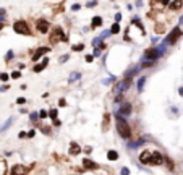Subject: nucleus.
Wrapping results in <instances>:
<instances>
[{
    "label": "nucleus",
    "instance_id": "1",
    "mask_svg": "<svg viewBox=\"0 0 183 175\" xmlns=\"http://www.w3.org/2000/svg\"><path fill=\"white\" fill-rule=\"evenodd\" d=\"M139 161L146 165H160L164 162V156L159 151H144L139 156Z\"/></svg>",
    "mask_w": 183,
    "mask_h": 175
},
{
    "label": "nucleus",
    "instance_id": "2",
    "mask_svg": "<svg viewBox=\"0 0 183 175\" xmlns=\"http://www.w3.org/2000/svg\"><path fill=\"white\" fill-rule=\"evenodd\" d=\"M165 47H167V44L164 42L162 46L156 47V49L154 47H152V49H148L144 52V55H143V59H141V62H156L159 57H162L165 54Z\"/></svg>",
    "mask_w": 183,
    "mask_h": 175
},
{
    "label": "nucleus",
    "instance_id": "3",
    "mask_svg": "<svg viewBox=\"0 0 183 175\" xmlns=\"http://www.w3.org/2000/svg\"><path fill=\"white\" fill-rule=\"evenodd\" d=\"M115 120H117V131H118V135L122 138H125V140H128V138L131 136V130H130V126H128V123L125 122V117L117 114Z\"/></svg>",
    "mask_w": 183,
    "mask_h": 175
},
{
    "label": "nucleus",
    "instance_id": "4",
    "mask_svg": "<svg viewBox=\"0 0 183 175\" xmlns=\"http://www.w3.org/2000/svg\"><path fill=\"white\" fill-rule=\"evenodd\" d=\"M13 29H15V32H18V34L31 36V29H29V26L26 25L25 21H16V23L13 25Z\"/></svg>",
    "mask_w": 183,
    "mask_h": 175
},
{
    "label": "nucleus",
    "instance_id": "5",
    "mask_svg": "<svg viewBox=\"0 0 183 175\" xmlns=\"http://www.w3.org/2000/svg\"><path fill=\"white\" fill-rule=\"evenodd\" d=\"M130 78H127V80H123L122 83H118L115 86V94H117V97H115V102L117 101H120V97H122V94H123L125 91L128 89V86H130Z\"/></svg>",
    "mask_w": 183,
    "mask_h": 175
},
{
    "label": "nucleus",
    "instance_id": "6",
    "mask_svg": "<svg viewBox=\"0 0 183 175\" xmlns=\"http://www.w3.org/2000/svg\"><path fill=\"white\" fill-rule=\"evenodd\" d=\"M58 41L67 42L68 37L63 34V31H62L60 28H55V29L52 31V34H50V42H52V44H55V42H58Z\"/></svg>",
    "mask_w": 183,
    "mask_h": 175
},
{
    "label": "nucleus",
    "instance_id": "7",
    "mask_svg": "<svg viewBox=\"0 0 183 175\" xmlns=\"http://www.w3.org/2000/svg\"><path fill=\"white\" fill-rule=\"evenodd\" d=\"M180 36H182V31H180V28H173L172 31L169 32V36H167V39H165L164 42H165L167 46H169V44H175L177 39H178Z\"/></svg>",
    "mask_w": 183,
    "mask_h": 175
},
{
    "label": "nucleus",
    "instance_id": "8",
    "mask_svg": "<svg viewBox=\"0 0 183 175\" xmlns=\"http://www.w3.org/2000/svg\"><path fill=\"white\" fill-rule=\"evenodd\" d=\"M117 114H118V115H122V117H130V114H131V105H130V102H122Z\"/></svg>",
    "mask_w": 183,
    "mask_h": 175
},
{
    "label": "nucleus",
    "instance_id": "9",
    "mask_svg": "<svg viewBox=\"0 0 183 175\" xmlns=\"http://www.w3.org/2000/svg\"><path fill=\"white\" fill-rule=\"evenodd\" d=\"M36 28H37L39 32H42V34H46L47 31H49V21L47 20H37V23H36Z\"/></svg>",
    "mask_w": 183,
    "mask_h": 175
},
{
    "label": "nucleus",
    "instance_id": "10",
    "mask_svg": "<svg viewBox=\"0 0 183 175\" xmlns=\"http://www.w3.org/2000/svg\"><path fill=\"white\" fill-rule=\"evenodd\" d=\"M49 50H50L49 47H39V49L36 50V54L32 55V60H34V62H37V60H39V57H42L44 54H47Z\"/></svg>",
    "mask_w": 183,
    "mask_h": 175
},
{
    "label": "nucleus",
    "instance_id": "11",
    "mask_svg": "<svg viewBox=\"0 0 183 175\" xmlns=\"http://www.w3.org/2000/svg\"><path fill=\"white\" fill-rule=\"evenodd\" d=\"M80 152H81V147L73 141V143L70 144V154H71V156H76V154H80Z\"/></svg>",
    "mask_w": 183,
    "mask_h": 175
},
{
    "label": "nucleus",
    "instance_id": "12",
    "mask_svg": "<svg viewBox=\"0 0 183 175\" xmlns=\"http://www.w3.org/2000/svg\"><path fill=\"white\" fill-rule=\"evenodd\" d=\"M47 63H49V59H44L42 62H41V65H36V67H34V71H36V73H39V71H42L44 68L47 67Z\"/></svg>",
    "mask_w": 183,
    "mask_h": 175
},
{
    "label": "nucleus",
    "instance_id": "13",
    "mask_svg": "<svg viewBox=\"0 0 183 175\" xmlns=\"http://www.w3.org/2000/svg\"><path fill=\"white\" fill-rule=\"evenodd\" d=\"M83 165H84L86 169H91V170L97 169V164H96V162H92V161H89V159H84V161H83Z\"/></svg>",
    "mask_w": 183,
    "mask_h": 175
},
{
    "label": "nucleus",
    "instance_id": "14",
    "mask_svg": "<svg viewBox=\"0 0 183 175\" xmlns=\"http://www.w3.org/2000/svg\"><path fill=\"white\" fill-rule=\"evenodd\" d=\"M26 167H23V165H15L13 169H11V174H26Z\"/></svg>",
    "mask_w": 183,
    "mask_h": 175
},
{
    "label": "nucleus",
    "instance_id": "15",
    "mask_svg": "<svg viewBox=\"0 0 183 175\" xmlns=\"http://www.w3.org/2000/svg\"><path fill=\"white\" fill-rule=\"evenodd\" d=\"M183 5V0H175V2H172V4L169 5L170 10H178V8H182Z\"/></svg>",
    "mask_w": 183,
    "mask_h": 175
},
{
    "label": "nucleus",
    "instance_id": "16",
    "mask_svg": "<svg viewBox=\"0 0 183 175\" xmlns=\"http://www.w3.org/2000/svg\"><path fill=\"white\" fill-rule=\"evenodd\" d=\"M107 159H109V161H117V159H118V152H117V151H109V152H107Z\"/></svg>",
    "mask_w": 183,
    "mask_h": 175
},
{
    "label": "nucleus",
    "instance_id": "17",
    "mask_svg": "<svg viewBox=\"0 0 183 175\" xmlns=\"http://www.w3.org/2000/svg\"><path fill=\"white\" fill-rule=\"evenodd\" d=\"M144 83H146V76H141L139 80H138V91H143V88H144Z\"/></svg>",
    "mask_w": 183,
    "mask_h": 175
},
{
    "label": "nucleus",
    "instance_id": "18",
    "mask_svg": "<svg viewBox=\"0 0 183 175\" xmlns=\"http://www.w3.org/2000/svg\"><path fill=\"white\" fill-rule=\"evenodd\" d=\"M50 117H52L53 119V123H55V125H60V122L58 120H57V109H52V110H50V114H49Z\"/></svg>",
    "mask_w": 183,
    "mask_h": 175
},
{
    "label": "nucleus",
    "instance_id": "19",
    "mask_svg": "<svg viewBox=\"0 0 183 175\" xmlns=\"http://www.w3.org/2000/svg\"><path fill=\"white\" fill-rule=\"evenodd\" d=\"M11 123H13V119H8V120H7V122H5V123H4V125L0 126V131H5V130H7V128H8V126H10V125H11Z\"/></svg>",
    "mask_w": 183,
    "mask_h": 175
},
{
    "label": "nucleus",
    "instance_id": "20",
    "mask_svg": "<svg viewBox=\"0 0 183 175\" xmlns=\"http://www.w3.org/2000/svg\"><path fill=\"white\" fill-rule=\"evenodd\" d=\"M138 71H139V67H134V68H131L130 71H127V78H130V80H131V76H133L134 73H138Z\"/></svg>",
    "mask_w": 183,
    "mask_h": 175
},
{
    "label": "nucleus",
    "instance_id": "21",
    "mask_svg": "<svg viewBox=\"0 0 183 175\" xmlns=\"http://www.w3.org/2000/svg\"><path fill=\"white\" fill-rule=\"evenodd\" d=\"M80 76H81V75H80V73H76V71H75V73H71V75H70V80H68V81H70V83H73V81L80 80Z\"/></svg>",
    "mask_w": 183,
    "mask_h": 175
},
{
    "label": "nucleus",
    "instance_id": "22",
    "mask_svg": "<svg viewBox=\"0 0 183 175\" xmlns=\"http://www.w3.org/2000/svg\"><path fill=\"white\" fill-rule=\"evenodd\" d=\"M143 143H144V140H138L136 143H128V147H138V146H141Z\"/></svg>",
    "mask_w": 183,
    "mask_h": 175
},
{
    "label": "nucleus",
    "instance_id": "23",
    "mask_svg": "<svg viewBox=\"0 0 183 175\" xmlns=\"http://www.w3.org/2000/svg\"><path fill=\"white\" fill-rule=\"evenodd\" d=\"M102 23V20H101V16H94L92 18V26H99Z\"/></svg>",
    "mask_w": 183,
    "mask_h": 175
},
{
    "label": "nucleus",
    "instance_id": "24",
    "mask_svg": "<svg viewBox=\"0 0 183 175\" xmlns=\"http://www.w3.org/2000/svg\"><path fill=\"white\" fill-rule=\"evenodd\" d=\"M110 31H112V34H117V32L120 31V26H118V21H115V25L112 26V29H110Z\"/></svg>",
    "mask_w": 183,
    "mask_h": 175
},
{
    "label": "nucleus",
    "instance_id": "25",
    "mask_svg": "<svg viewBox=\"0 0 183 175\" xmlns=\"http://www.w3.org/2000/svg\"><path fill=\"white\" fill-rule=\"evenodd\" d=\"M110 34H112V31H110V29H107V31H104L102 34H101V37H102V39H106L107 36H110Z\"/></svg>",
    "mask_w": 183,
    "mask_h": 175
},
{
    "label": "nucleus",
    "instance_id": "26",
    "mask_svg": "<svg viewBox=\"0 0 183 175\" xmlns=\"http://www.w3.org/2000/svg\"><path fill=\"white\" fill-rule=\"evenodd\" d=\"M112 81H115V76H110V78H107V80H104V84H110Z\"/></svg>",
    "mask_w": 183,
    "mask_h": 175
},
{
    "label": "nucleus",
    "instance_id": "27",
    "mask_svg": "<svg viewBox=\"0 0 183 175\" xmlns=\"http://www.w3.org/2000/svg\"><path fill=\"white\" fill-rule=\"evenodd\" d=\"M20 76H21V73H20V71H13V73H11V78H15V80H18Z\"/></svg>",
    "mask_w": 183,
    "mask_h": 175
},
{
    "label": "nucleus",
    "instance_id": "28",
    "mask_svg": "<svg viewBox=\"0 0 183 175\" xmlns=\"http://www.w3.org/2000/svg\"><path fill=\"white\" fill-rule=\"evenodd\" d=\"M80 8H81V5H80V4H75V5H71V10H73V11L80 10Z\"/></svg>",
    "mask_w": 183,
    "mask_h": 175
},
{
    "label": "nucleus",
    "instance_id": "29",
    "mask_svg": "<svg viewBox=\"0 0 183 175\" xmlns=\"http://www.w3.org/2000/svg\"><path fill=\"white\" fill-rule=\"evenodd\" d=\"M58 105H60V107H65V105H67V101H65V99H60V101H58Z\"/></svg>",
    "mask_w": 183,
    "mask_h": 175
},
{
    "label": "nucleus",
    "instance_id": "30",
    "mask_svg": "<svg viewBox=\"0 0 183 175\" xmlns=\"http://www.w3.org/2000/svg\"><path fill=\"white\" fill-rule=\"evenodd\" d=\"M39 117H41V119H46V117H47V112H46V110H41V112H39Z\"/></svg>",
    "mask_w": 183,
    "mask_h": 175
},
{
    "label": "nucleus",
    "instance_id": "31",
    "mask_svg": "<svg viewBox=\"0 0 183 175\" xmlns=\"http://www.w3.org/2000/svg\"><path fill=\"white\" fill-rule=\"evenodd\" d=\"M0 80H2V81H7V80H8V75H7V73H2V75H0Z\"/></svg>",
    "mask_w": 183,
    "mask_h": 175
},
{
    "label": "nucleus",
    "instance_id": "32",
    "mask_svg": "<svg viewBox=\"0 0 183 175\" xmlns=\"http://www.w3.org/2000/svg\"><path fill=\"white\" fill-rule=\"evenodd\" d=\"M37 117H39V114H31V120H32V122H36V120H37Z\"/></svg>",
    "mask_w": 183,
    "mask_h": 175
},
{
    "label": "nucleus",
    "instance_id": "33",
    "mask_svg": "<svg viewBox=\"0 0 183 175\" xmlns=\"http://www.w3.org/2000/svg\"><path fill=\"white\" fill-rule=\"evenodd\" d=\"M16 102H18L20 105H21V104H25V102H26V99H25V97H18V101H16Z\"/></svg>",
    "mask_w": 183,
    "mask_h": 175
},
{
    "label": "nucleus",
    "instance_id": "34",
    "mask_svg": "<svg viewBox=\"0 0 183 175\" xmlns=\"http://www.w3.org/2000/svg\"><path fill=\"white\" fill-rule=\"evenodd\" d=\"M83 47H84L83 44H80V46H73V50H81Z\"/></svg>",
    "mask_w": 183,
    "mask_h": 175
},
{
    "label": "nucleus",
    "instance_id": "35",
    "mask_svg": "<svg viewBox=\"0 0 183 175\" xmlns=\"http://www.w3.org/2000/svg\"><path fill=\"white\" fill-rule=\"evenodd\" d=\"M94 60V55H86V62H92Z\"/></svg>",
    "mask_w": 183,
    "mask_h": 175
},
{
    "label": "nucleus",
    "instance_id": "36",
    "mask_svg": "<svg viewBox=\"0 0 183 175\" xmlns=\"http://www.w3.org/2000/svg\"><path fill=\"white\" fill-rule=\"evenodd\" d=\"M122 174H123V175H127V174H130V170H128L127 167H123V169H122Z\"/></svg>",
    "mask_w": 183,
    "mask_h": 175
},
{
    "label": "nucleus",
    "instance_id": "37",
    "mask_svg": "<svg viewBox=\"0 0 183 175\" xmlns=\"http://www.w3.org/2000/svg\"><path fill=\"white\" fill-rule=\"evenodd\" d=\"M120 20H122V15L117 13V15H115V21H120Z\"/></svg>",
    "mask_w": 183,
    "mask_h": 175
},
{
    "label": "nucleus",
    "instance_id": "38",
    "mask_svg": "<svg viewBox=\"0 0 183 175\" xmlns=\"http://www.w3.org/2000/svg\"><path fill=\"white\" fill-rule=\"evenodd\" d=\"M7 89H8V86H7V84H5V86H2V88H0V91H2V92H5V91H7Z\"/></svg>",
    "mask_w": 183,
    "mask_h": 175
},
{
    "label": "nucleus",
    "instance_id": "39",
    "mask_svg": "<svg viewBox=\"0 0 183 175\" xmlns=\"http://www.w3.org/2000/svg\"><path fill=\"white\" fill-rule=\"evenodd\" d=\"M156 31H157V32H162V31H164V26H157V29H156Z\"/></svg>",
    "mask_w": 183,
    "mask_h": 175
},
{
    "label": "nucleus",
    "instance_id": "40",
    "mask_svg": "<svg viewBox=\"0 0 183 175\" xmlns=\"http://www.w3.org/2000/svg\"><path fill=\"white\" fill-rule=\"evenodd\" d=\"M11 57H13V52H8V54H7V60H10Z\"/></svg>",
    "mask_w": 183,
    "mask_h": 175
},
{
    "label": "nucleus",
    "instance_id": "41",
    "mask_svg": "<svg viewBox=\"0 0 183 175\" xmlns=\"http://www.w3.org/2000/svg\"><path fill=\"white\" fill-rule=\"evenodd\" d=\"M65 60H68V55H65V57H60V62H65Z\"/></svg>",
    "mask_w": 183,
    "mask_h": 175
},
{
    "label": "nucleus",
    "instance_id": "42",
    "mask_svg": "<svg viewBox=\"0 0 183 175\" xmlns=\"http://www.w3.org/2000/svg\"><path fill=\"white\" fill-rule=\"evenodd\" d=\"M178 94H180V96H183V88H180V89H178Z\"/></svg>",
    "mask_w": 183,
    "mask_h": 175
},
{
    "label": "nucleus",
    "instance_id": "43",
    "mask_svg": "<svg viewBox=\"0 0 183 175\" xmlns=\"http://www.w3.org/2000/svg\"><path fill=\"white\" fill-rule=\"evenodd\" d=\"M0 15H5V10H4V8H0Z\"/></svg>",
    "mask_w": 183,
    "mask_h": 175
},
{
    "label": "nucleus",
    "instance_id": "44",
    "mask_svg": "<svg viewBox=\"0 0 183 175\" xmlns=\"http://www.w3.org/2000/svg\"><path fill=\"white\" fill-rule=\"evenodd\" d=\"M180 25H183V15H182V18H180V21H178Z\"/></svg>",
    "mask_w": 183,
    "mask_h": 175
},
{
    "label": "nucleus",
    "instance_id": "45",
    "mask_svg": "<svg viewBox=\"0 0 183 175\" xmlns=\"http://www.w3.org/2000/svg\"><path fill=\"white\" fill-rule=\"evenodd\" d=\"M2 28H4V25H2V23H0V29H2Z\"/></svg>",
    "mask_w": 183,
    "mask_h": 175
}]
</instances>
